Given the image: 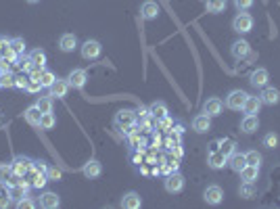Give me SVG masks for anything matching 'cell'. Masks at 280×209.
<instances>
[{"label":"cell","instance_id":"cell-6","mask_svg":"<svg viewBox=\"0 0 280 209\" xmlns=\"http://www.w3.org/2000/svg\"><path fill=\"white\" fill-rule=\"evenodd\" d=\"M247 97H249V94L245 90H232L228 97H226V107L232 109V111H241L245 101H247Z\"/></svg>","mask_w":280,"mask_h":209},{"label":"cell","instance_id":"cell-3","mask_svg":"<svg viewBox=\"0 0 280 209\" xmlns=\"http://www.w3.org/2000/svg\"><path fill=\"white\" fill-rule=\"evenodd\" d=\"M11 168H13V174L23 178L25 174H30V170L34 168V159H30V157H25V155H17L11 161Z\"/></svg>","mask_w":280,"mask_h":209},{"label":"cell","instance_id":"cell-50","mask_svg":"<svg viewBox=\"0 0 280 209\" xmlns=\"http://www.w3.org/2000/svg\"><path fill=\"white\" fill-rule=\"evenodd\" d=\"M211 151H220V140H211L209 142V153Z\"/></svg>","mask_w":280,"mask_h":209},{"label":"cell","instance_id":"cell-2","mask_svg":"<svg viewBox=\"0 0 280 209\" xmlns=\"http://www.w3.org/2000/svg\"><path fill=\"white\" fill-rule=\"evenodd\" d=\"M253 17L249 13H245V11H239V15L232 19V30L236 34H249L253 30Z\"/></svg>","mask_w":280,"mask_h":209},{"label":"cell","instance_id":"cell-54","mask_svg":"<svg viewBox=\"0 0 280 209\" xmlns=\"http://www.w3.org/2000/svg\"><path fill=\"white\" fill-rule=\"evenodd\" d=\"M0 73H2V69H0Z\"/></svg>","mask_w":280,"mask_h":209},{"label":"cell","instance_id":"cell-26","mask_svg":"<svg viewBox=\"0 0 280 209\" xmlns=\"http://www.w3.org/2000/svg\"><path fill=\"white\" fill-rule=\"evenodd\" d=\"M226 6H228V0H207L205 2V8H207V13H211V15H220L226 11Z\"/></svg>","mask_w":280,"mask_h":209},{"label":"cell","instance_id":"cell-41","mask_svg":"<svg viewBox=\"0 0 280 209\" xmlns=\"http://www.w3.org/2000/svg\"><path fill=\"white\" fill-rule=\"evenodd\" d=\"M245 157H247L249 165H259L261 163V155L257 151H247V153H245Z\"/></svg>","mask_w":280,"mask_h":209},{"label":"cell","instance_id":"cell-1","mask_svg":"<svg viewBox=\"0 0 280 209\" xmlns=\"http://www.w3.org/2000/svg\"><path fill=\"white\" fill-rule=\"evenodd\" d=\"M138 121L136 117V111L132 109H121L115 113V117H113V128L119 130V132H124V130H128L130 126H134Z\"/></svg>","mask_w":280,"mask_h":209},{"label":"cell","instance_id":"cell-33","mask_svg":"<svg viewBox=\"0 0 280 209\" xmlns=\"http://www.w3.org/2000/svg\"><path fill=\"white\" fill-rule=\"evenodd\" d=\"M55 80H57V75L50 71V69H42V75H40V84H42V88H50L52 84H55Z\"/></svg>","mask_w":280,"mask_h":209},{"label":"cell","instance_id":"cell-19","mask_svg":"<svg viewBox=\"0 0 280 209\" xmlns=\"http://www.w3.org/2000/svg\"><path fill=\"white\" fill-rule=\"evenodd\" d=\"M59 48L63 52H73L77 48V38L75 34H63V36L59 38Z\"/></svg>","mask_w":280,"mask_h":209},{"label":"cell","instance_id":"cell-46","mask_svg":"<svg viewBox=\"0 0 280 209\" xmlns=\"http://www.w3.org/2000/svg\"><path fill=\"white\" fill-rule=\"evenodd\" d=\"M34 170H36L38 174H46L48 165H46V161H34Z\"/></svg>","mask_w":280,"mask_h":209},{"label":"cell","instance_id":"cell-11","mask_svg":"<svg viewBox=\"0 0 280 209\" xmlns=\"http://www.w3.org/2000/svg\"><path fill=\"white\" fill-rule=\"evenodd\" d=\"M230 52L234 59H245V57H251V46L247 40H236V42H232Z\"/></svg>","mask_w":280,"mask_h":209},{"label":"cell","instance_id":"cell-4","mask_svg":"<svg viewBox=\"0 0 280 209\" xmlns=\"http://www.w3.org/2000/svg\"><path fill=\"white\" fill-rule=\"evenodd\" d=\"M80 52H82V57H84L86 61H94V59L101 57L103 46H101L99 40H86L84 44L80 46Z\"/></svg>","mask_w":280,"mask_h":209},{"label":"cell","instance_id":"cell-7","mask_svg":"<svg viewBox=\"0 0 280 209\" xmlns=\"http://www.w3.org/2000/svg\"><path fill=\"white\" fill-rule=\"evenodd\" d=\"M67 82L71 88L82 90L86 86V82H88V71H86V69H71V73L67 75Z\"/></svg>","mask_w":280,"mask_h":209},{"label":"cell","instance_id":"cell-9","mask_svg":"<svg viewBox=\"0 0 280 209\" xmlns=\"http://www.w3.org/2000/svg\"><path fill=\"white\" fill-rule=\"evenodd\" d=\"M192 130H195L197 134H205L211 130V117L205 115V113H199V115H195V119H192Z\"/></svg>","mask_w":280,"mask_h":209},{"label":"cell","instance_id":"cell-14","mask_svg":"<svg viewBox=\"0 0 280 209\" xmlns=\"http://www.w3.org/2000/svg\"><path fill=\"white\" fill-rule=\"evenodd\" d=\"M140 15H142V19L146 21H153L159 17V4L153 2V0H146V2H142V6H140Z\"/></svg>","mask_w":280,"mask_h":209},{"label":"cell","instance_id":"cell-53","mask_svg":"<svg viewBox=\"0 0 280 209\" xmlns=\"http://www.w3.org/2000/svg\"><path fill=\"white\" fill-rule=\"evenodd\" d=\"M0 126H2V119H0Z\"/></svg>","mask_w":280,"mask_h":209},{"label":"cell","instance_id":"cell-18","mask_svg":"<svg viewBox=\"0 0 280 209\" xmlns=\"http://www.w3.org/2000/svg\"><path fill=\"white\" fill-rule=\"evenodd\" d=\"M61 205V199L57 193H50V190H46V193L40 195V207L44 209H57Z\"/></svg>","mask_w":280,"mask_h":209},{"label":"cell","instance_id":"cell-15","mask_svg":"<svg viewBox=\"0 0 280 209\" xmlns=\"http://www.w3.org/2000/svg\"><path fill=\"white\" fill-rule=\"evenodd\" d=\"M259 99H261L264 104H276L280 101V92H278V88H274V86H264Z\"/></svg>","mask_w":280,"mask_h":209},{"label":"cell","instance_id":"cell-47","mask_svg":"<svg viewBox=\"0 0 280 209\" xmlns=\"http://www.w3.org/2000/svg\"><path fill=\"white\" fill-rule=\"evenodd\" d=\"M25 90H28V92H40V90H42V84L30 80V84H28V88H25Z\"/></svg>","mask_w":280,"mask_h":209},{"label":"cell","instance_id":"cell-27","mask_svg":"<svg viewBox=\"0 0 280 209\" xmlns=\"http://www.w3.org/2000/svg\"><path fill=\"white\" fill-rule=\"evenodd\" d=\"M148 111H151V115L155 117V119H161V117H165L168 115V104H165L163 101H155V103H151V107H148Z\"/></svg>","mask_w":280,"mask_h":209},{"label":"cell","instance_id":"cell-51","mask_svg":"<svg viewBox=\"0 0 280 209\" xmlns=\"http://www.w3.org/2000/svg\"><path fill=\"white\" fill-rule=\"evenodd\" d=\"M25 2H30V4H36V2H40V0H25Z\"/></svg>","mask_w":280,"mask_h":209},{"label":"cell","instance_id":"cell-13","mask_svg":"<svg viewBox=\"0 0 280 209\" xmlns=\"http://www.w3.org/2000/svg\"><path fill=\"white\" fill-rule=\"evenodd\" d=\"M69 88H71V86H69L67 80H59V77H57L55 84H52L48 90H50V97H52V99H65L67 92H69Z\"/></svg>","mask_w":280,"mask_h":209},{"label":"cell","instance_id":"cell-32","mask_svg":"<svg viewBox=\"0 0 280 209\" xmlns=\"http://www.w3.org/2000/svg\"><path fill=\"white\" fill-rule=\"evenodd\" d=\"M128 142H130V146H132L134 151H140V153H144V149H146V140L140 134H134V136H130L128 138Z\"/></svg>","mask_w":280,"mask_h":209},{"label":"cell","instance_id":"cell-8","mask_svg":"<svg viewBox=\"0 0 280 209\" xmlns=\"http://www.w3.org/2000/svg\"><path fill=\"white\" fill-rule=\"evenodd\" d=\"M203 199H205V203H207V205H220V203L224 201V190L217 186V184H211V186H207V188H205Z\"/></svg>","mask_w":280,"mask_h":209},{"label":"cell","instance_id":"cell-29","mask_svg":"<svg viewBox=\"0 0 280 209\" xmlns=\"http://www.w3.org/2000/svg\"><path fill=\"white\" fill-rule=\"evenodd\" d=\"M220 153L224 157L234 155L236 153V142L232 140V138H222V140H220Z\"/></svg>","mask_w":280,"mask_h":209},{"label":"cell","instance_id":"cell-24","mask_svg":"<svg viewBox=\"0 0 280 209\" xmlns=\"http://www.w3.org/2000/svg\"><path fill=\"white\" fill-rule=\"evenodd\" d=\"M28 57H30V61L34 63V67H38V69H44L46 67V52L42 50V48H34Z\"/></svg>","mask_w":280,"mask_h":209},{"label":"cell","instance_id":"cell-40","mask_svg":"<svg viewBox=\"0 0 280 209\" xmlns=\"http://www.w3.org/2000/svg\"><path fill=\"white\" fill-rule=\"evenodd\" d=\"M28 84H30V75H15V88H19V90H25L28 88Z\"/></svg>","mask_w":280,"mask_h":209},{"label":"cell","instance_id":"cell-52","mask_svg":"<svg viewBox=\"0 0 280 209\" xmlns=\"http://www.w3.org/2000/svg\"><path fill=\"white\" fill-rule=\"evenodd\" d=\"M0 88H4V84H2V73H0Z\"/></svg>","mask_w":280,"mask_h":209},{"label":"cell","instance_id":"cell-48","mask_svg":"<svg viewBox=\"0 0 280 209\" xmlns=\"http://www.w3.org/2000/svg\"><path fill=\"white\" fill-rule=\"evenodd\" d=\"M8 48H11V40L2 36V38H0V52H2V55H4V52H6Z\"/></svg>","mask_w":280,"mask_h":209},{"label":"cell","instance_id":"cell-42","mask_svg":"<svg viewBox=\"0 0 280 209\" xmlns=\"http://www.w3.org/2000/svg\"><path fill=\"white\" fill-rule=\"evenodd\" d=\"M2 84H4V88H15V75L4 71L2 73Z\"/></svg>","mask_w":280,"mask_h":209},{"label":"cell","instance_id":"cell-38","mask_svg":"<svg viewBox=\"0 0 280 209\" xmlns=\"http://www.w3.org/2000/svg\"><path fill=\"white\" fill-rule=\"evenodd\" d=\"M172 126H174V119H172L170 115H165V117H161V119H157V128L163 130V132H170Z\"/></svg>","mask_w":280,"mask_h":209},{"label":"cell","instance_id":"cell-20","mask_svg":"<svg viewBox=\"0 0 280 209\" xmlns=\"http://www.w3.org/2000/svg\"><path fill=\"white\" fill-rule=\"evenodd\" d=\"M241 130L245 134H253V132H257L259 130V119L257 115H245L241 119Z\"/></svg>","mask_w":280,"mask_h":209},{"label":"cell","instance_id":"cell-23","mask_svg":"<svg viewBox=\"0 0 280 209\" xmlns=\"http://www.w3.org/2000/svg\"><path fill=\"white\" fill-rule=\"evenodd\" d=\"M228 165H230L232 172L241 174V170L247 165V157H245V153H234V155L228 157Z\"/></svg>","mask_w":280,"mask_h":209},{"label":"cell","instance_id":"cell-10","mask_svg":"<svg viewBox=\"0 0 280 209\" xmlns=\"http://www.w3.org/2000/svg\"><path fill=\"white\" fill-rule=\"evenodd\" d=\"M268 80H270V73L268 69H255V71L251 73L249 77V84L253 86V88H264V86H268Z\"/></svg>","mask_w":280,"mask_h":209},{"label":"cell","instance_id":"cell-43","mask_svg":"<svg viewBox=\"0 0 280 209\" xmlns=\"http://www.w3.org/2000/svg\"><path fill=\"white\" fill-rule=\"evenodd\" d=\"M61 176H63V174H61V170H57V168H50V165H48V172H46V178H48V180L57 182V180H61Z\"/></svg>","mask_w":280,"mask_h":209},{"label":"cell","instance_id":"cell-12","mask_svg":"<svg viewBox=\"0 0 280 209\" xmlns=\"http://www.w3.org/2000/svg\"><path fill=\"white\" fill-rule=\"evenodd\" d=\"M222 109H224V103L220 101V99H207L205 103H203V113L205 115H209V117H217L222 113Z\"/></svg>","mask_w":280,"mask_h":209},{"label":"cell","instance_id":"cell-22","mask_svg":"<svg viewBox=\"0 0 280 209\" xmlns=\"http://www.w3.org/2000/svg\"><path fill=\"white\" fill-rule=\"evenodd\" d=\"M261 104H264V103H261L259 97H247V101H245V104H243L245 115H255V113H259Z\"/></svg>","mask_w":280,"mask_h":209},{"label":"cell","instance_id":"cell-21","mask_svg":"<svg viewBox=\"0 0 280 209\" xmlns=\"http://www.w3.org/2000/svg\"><path fill=\"white\" fill-rule=\"evenodd\" d=\"M82 172H84V176H86V178H90V180H92V178H99L101 174H103V165H101V161L90 159L88 163L84 165V170H82Z\"/></svg>","mask_w":280,"mask_h":209},{"label":"cell","instance_id":"cell-25","mask_svg":"<svg viewBox=\"0 0 280 209\" xmlns=\"http://www.w3.org/2000/svg\"><path fill=\"white\" fill-rule=\"evenodd\" d=\"M241 178L243 182H255L259 178V165H245V168L241 170Z\"/></svg>","mask_w":280,"mask_h":209},{"label":"cell","instance_id":"cell-34","mask_svg":"<svg viewBox=\"0 0 280 209\" xmlns=\"http://www.w3.org/2000/svg\"><path fill=\"white\" fill-rule=\"evenodd\" d=\"M36 107L42 113H50L52 111V97H50V94H48V97H40L38 103H36Z\"/></svg>","mask_w":280,"mask_h":209},{"label":"cell","instance_id":"cell-28","mask_svg":"<svg viewBox=\"0 0 280 209\" xmlns=\"http://www.w3.org/2000/svg\"><path fill=\"white\" fill-rule=\"evenodd\" d=\"M23 117H25V121L28 124H32V126H40V117H42V111L34 104V107H30L28 111L23 113Z\"/></svg>","mask_w":280,"mask_h":209},{"label":"cell","instance_id":"cell-37","mask_svg":"<svg viewBox=\"0 0 280 209\" xmlns=\"http://www.w3.org/2000/svg\"><path fill=\"white\" fill-rule=\"evenodd\" d=\"M278 142H280V138H278V134H274V132H270V134L264 136V146H268V149H276Z\"/></svg>","mask_w":280,"mask_h":209},{"label":"cell","instance_id":"cell-17","mask_svg":"<svg viewBox=\"0 0 280 209\" xmlns=\"http://www.w3.org/2000/svg\"><path fill=\"white\" fill-rule=\"evenodd\" d=\"M226 163H228V157H224L220 151L207 153V165H209L211 170H222Z\"/></svg>","mask_w":280,"mask_h":209},{"label":"cell","instance_id":"cell-31","mask_svg":"<svg viewBox=\"0 0 280 209\" xmlns=\"http://www.w3.org/2000/svg\"><path fill=\"white\" fill-rule=\"evenodd\" d=\"M57 126V117L52 115V111L50 113H42V117H40V130H52Z\"/></svg>","mask_w":280,"mask_h":209},{"label":"cell","instance_id":"cell-16","mask_svg":"<svg viewBox=\"0 0 280 209\" xmlns=\"http://www.w3.org/2000/svg\"><path fill=\"white\" fill-rule=\"evenodd\" d=\"M121 207H124V209H140V207H142V199H140L138 193L130 190V193H126L124 199H121Z\"/></svg>","mask_w":280,"mask_h":209},{"label":"cell","instance_id":"cell-5","mask_svg":"<svg viewBox=\"0 0 280 209\" xmlns=\"http://www.w3.org/2000/svg\"><path fill=\"white\" fill-rule=\"evenodd\" d=\"M182 188H184V176L180 172H172L170 176H165V190L168 193L176 195V193H182Z\"/></svg>","mask_w":280,"mask_h":209},{"label":"cell","instance_id":"cell-39","mask_svg":"<svg viewBox=\"0 0 280 209\" xmlns=\"http://www.w3.org/2000/svg\"><path fill=\"white\" fill-rule=\"evenodd\" d=\"M15 205H17V207H19V209H34V207H36L38 203H36V201H34V199H30V195H28V197H23V199H19V201H17Z\"/></svg>","mask_w":280,"mask_h":209},{"label":"cell","instance_id":"cell-45","mask_svg":"<svg viewBox=\"0 0 280 209\" xmlns=\"http://www.w3.org/2000/svg\"><path fill=\"white\" fill-rule=\"evenodd\" d=\"M136 117H138L140 121H144V119L151 117V111H148V107H142V104H140V107L136 109Z\"/></svg>","mask_w":280,"mask_h":209},{"label":"cell","instance_id":"cell-30","mask_svg":"<svg viewBox=\"0 0 280 209\" xmlns=\"http://www.w3.org/2000/svg\"><path fill=\"white\" fill-rule=\"evenodd\" d=\"M255 182H243V184L239 186V195L243 197V199H253L255 197Z\"/></svg>","mask_w":280,"mask_h":209},{"label":"cell","instance_id":"cell-49","mask_svg":"<svg viewBox=\"0 0 280 209\" xmlns=\"http://www.w3.org/2000/svg\"><path fill=\"white\" fill-rule=\"evenodd\" d=\"M11 63H13V61H8L6 57H2V59H0V69H2V73H4V71H8V69H11Z\"/></svg>","mask_w":280,"mask_h":209},{"label":"cell","instance_id":"cell-36","mask_svg":"<svg viewBox=\"0 0 280 209\" xmlns=\"http://www.w3.org/2000/svg\"><path fill=\"white\" fill-rule=\"evenodd\" d=\"M11 205H13V199H11V195H8V188L0 186V209H6Z\"/></svg>","mask_w":280,"mask_h":209},{"label":"cell","instance_id":"cell-44","mask_svg":"<svg viewBox=\"0 0 280 209\" xmlns=\"http://www.w3.org/2000/svg\"><path fill=\"white\" fill-rule=\"evenodd\" d=\"M253 2H255V0H234V6L239 8V11H247V8L253 6Z\"/></svg>","mask_w":280,"mask_h":209},{"label":"cell","instance_id":"cell-35","mask_svg":"<svg viewBox=\"0 0 280 209\" xmlns=\"http://www.w3.org/2000/svg\"><path fill=\"white\" fill-rule=\"evenodd\" d=\"M11 50L15 52L17 57H21L23 52H25V40L23 38H13L11 40Z\"/></svg>","mask_w":280,"mask_h":209}]
</instances>
